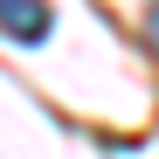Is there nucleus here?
Returning a JSON list of instances; mask_svg holds the SVG:
<instances>
[{
    "label": "nucleus",
    "instance_id": "2",
    "mask_svg": "<svg viewBox=\"0 0 159 159\" xmlns=\"http://www.w3.org/2000/svg\"><path fill=\"white\" fill-rule=\"evenodd\" d=\"M145 35H152V48H159V0H152V14H145Z\"/></svg>",
    "mask_w": 159,
    "mask_h": 159
},
{
    "label": "nucleus",
    "instance_id": "1",
    "mask_svg": "<svg viewBox=\"0 0 159 159\" xmlns=\"http://www.w3.org/2000/svg\"><path fill=\"white\" fill-rule=\"evenodd\" d=\"M0 35L7 42H48V0H0Z\"/></svg>",
    "mask_w": 159,
    "mask_h": 159
}]
</instances>
